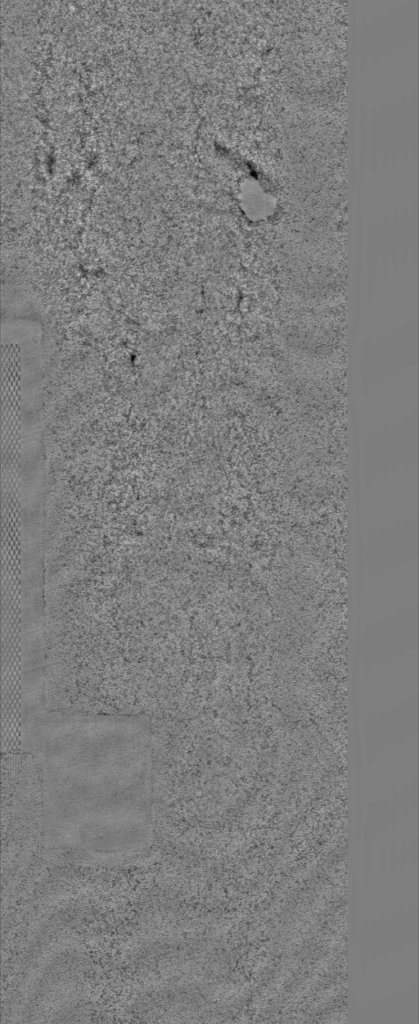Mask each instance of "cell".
<instances>
[{"instance_id":"cell-1","label":"cell","mask_w":419,"mask_h":1024,"mask_svg":"<svg viewBox=\"0 0 419 1024\" xmlns=\"http://www.w3.org/2000/svg\"><path fill=\"white\" fill-rule=\"evenodd\" d=\"M74 776L46 773L44 846L92 861H118L155 839L152 735L147 716L82 719Z\"/></svg>"}]
</instances>
